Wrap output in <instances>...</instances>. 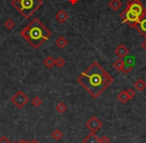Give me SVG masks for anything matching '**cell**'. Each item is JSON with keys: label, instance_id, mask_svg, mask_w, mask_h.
<instances>
[{"label": "cell", "instance_id": "obj_9", "mask_svg": "<svg viewBox=\"0 0 146 143\" xmlns=\"http://www.w3.org/2000/svg\"><path fill=\"white\" fill-rule=\"evenodd\" d=\"M114 52H115L116 56H118L119 58L123 59V58H125V57L128 55V53H129V49H128L127 47H126V45H124V44H119V45H118V46L115 48Z\"/></svg>", "mask_w": 146, "mask_h": 143}, {"label": "cell", "instance_id": "obj_6", "mask_svg": "<svg viewBox=\"0 0 146 143\" xmlns=\"http://www.w3.org/2000/svg\"><path fill=\"white\" fill-rule=\"evenodd\" d=\"M126 8L134 11V12H136L137 14H139L140 16H142V15L146 12V9L144 8L143 3H142L140 0H127V2H126Z\"/></svg>", "mask_w": 146, "mask_h": 143}, {"label": "cell", "instance_id": "obj_28", "mask_svg": "<svg viewBox=\"0 0 146 143\" xmlns=\"http://www.w3.org/2000/svg\"><path fill=\"white\" fill-rule=\"evenodd\" d=\"M141 47H142V48L144 49V50L146 51V38H145V40H144L143 42L141 43Z\"/></svg>", "mask_w": 146, "mask_h": 143}, {"label": "cell", "instance_id": "obj_8", "mask_svg": "<svg viewBox=\"0 0 146 143\" xmlns=\"http://www.w3.org/2000/svg\"><path fill=\"white\" fill-rule=\"evenodd\" d=\"M134 28L137 29L138 32H139L142 36L146 38V12L142 15L141 18L139 19V21L136 23Z\"/></svg>", "mask_w": 146, "mask_h": 143}, {"label": "cell", "instance_id": "obj_20", "mask_svg": "<svg viewBox=\"0 0 146 143\" xmlns=\"http://www.w3.org/2000/svg\"><path fill=\"white\" fill-rule=\"evenodd\" d=\"M42 99L40 98V97L39 96H35L34 98L32 99V100H31V103H32L33 104V106L34 107H39V106H41V104H42Z\"/></svg>", "mask_w": 146, "mask_h": 143}, {"label": "cell", "instance_id": "obj_11", "mask_svg": "<svg viewBox=\"0 0 146 143\" xmlns=\"http://www.w3.org/2000/svg\"><path fill=\"white\" fill-rule=\"evenodd\" d=\"M82 143H99V137L95 133L91 132L85 136L82 140Z\"/></svg>", "mask_w": 146, "mask_h": 143}, {"label": "cell", "instance_id": "obj_10", "mask_svg": "<svg viewBox=\"0 0 146 143\" xmlns=\"http://www.w3.org/2000/svg\"><path fill=\"white\" fill-rule=\"evenodd\" d=\"M55 18H56V20L58 21L59 23L63 24V23H65L67 20H68L69 15L65 10H60V11H58V12L56 13V15H55Z\"/></svg>", "mask_w": 146, "mask_h": 143}, {"label": "cell", "instance_id": "obj_23", "mask_svg": "<svg viewBox=\"0 0 146 143\" xmlns=\"http://www.w3.org/2000/svg\"><path fill=\"white\" fill-rule=\"evenodd\" d=\"M55 65H56L58 68H62L65 65V60L62 58V57H58V58L55 60Z\"/></svg>", "mask_w": 146, "mask_h": 143}, {"label": "cell", "instance_id": "obj_12", "mask_svg": "<svg viewBox=\"0 0 146 143\" xmlns=\"http://www.w3.org/2000/svg\"><path fill=\"white\" fill-rule=\"evenodd\" d=\"M108 6L111 10L113 11H118L122 6L121 0H110L109 3H108Z\"/></svg>", "mask_w": 146, "mask_h": 143}, {"label": "cell", "instance_id": "obj_16", "mask_svg": "<svg viewBox=\"0 0 146 143\" xmlns=\"http://www.w3.org/2000/svg\"><path fill=\"white\" fill-rule=\"evenodd\" d=\"M43 64L47 67V68H52L53 66H55V59L52 56H47L43 61Z\"/></svg>", "mask_w": 146, "mask_h": 143}, {"label": "cell", "instance_id": "obj_26", "mask_svg": "<svg viewBox=\"0 0 146 143\" xmlns=\"http://www.w3.org/2000/svg\"><path fill=\"white\" fill-rule=\"evenodd\" d=\"M0 143H12L6 136H1L0 137Z\"/></svg>", "mask_w": 146, "mask_h": 143}, {"label": "cell", "instance_id": "obj_30", "mask_svg": "<svg viewBox=\"0 0 146 143\" xmlns=\"http://www.w3.org/2000/svg\"><path fill=\"white\" fill-rule=\"evenodd\" d=\"M30 143H40L38 140H36V139H33L32 141H30Z\"/></svg>", "mask_w": 146, "mask_h": 143}, {"label": "cell", "instance_id": "obj_24", "mask_svg": "<svg viewBox=\"0 0 146 143\" xmlns=\"http://www.w3.org/2000/svg\"><path fill=\"white\" fill-rule=\"evenodd\" d=\"M126 92H127V95H128V97H129V100L133 99L134 97L136 96V92L133 88H127L126 89Z\"/></svg>", "mask_w": 146, "mask_h": 143}, {"label": "cell", "instance_id": "obj_21", "mask_svg": "<svg viewBox=\"0 0 146 143\" xmlns=\"http://www.w3.org/2000/svg\"><path fill=\"white\" fill-rule=\"evenodd\" d=\"M133 67H134L133 65L125 62V64H124V66H123V69H122V72H123L124 74H128V73H130L132 71Z\"/></svg>", "mask_w": 146, "mask_h": 143}, {"label": "cell", "instance_id": "obj_13", "mask_svg": "<svg viewBox=\"0 0 146 143\" xmlns=\"http://www.w3.org/2000/svg\"><path fill=\"white\" fill-rule=\"evenodd\" d=\"M55 45H56L57 47H59L60 49H63L68 45V40H67L64 36H59L58 38L55 40Z\"/></svg>", "mask_w": 146, "mask_h": 143}, {"label": "cell", "instance_id": "obj_25", "mask_svg": "<svg viewBox=\"0 0 146 143\" xmlns=\"http://www.w3.org/2000/svg\"><path fill=\"white\" fill-rule=\"evenodd\" d=\"M99 143H110V138L107 135H103L99 138Z\"/></svg>", "mask_w": 146, "mask_h": 143}, {"label": "cell", "instance_id": "obj_18", "mask_svg": "<svg viewBox=\"0 0 146 143\" xmlns=\"http://www.w3.org/2000/svg\"><path fill=\"white\" fill-rule=\"evenodd\" d=\"M51 136H52V138L54 139L55 141H59L62 139L63 132L60 130V129H55V130H53L52 133H51Z\"/></svg>", "mask_w": 146, "mask_h": 143}, {"label": "cell", "instance_id": "obj_22", "mask_svg": "<svg viewBox=\"0 0 146 143\" xmlns=\"http://www.w3.org/2000/svg\"><path fill=\"white\" fill-rule=\"evenodd\" d=\"M4 26H5V28L11 30V29H13L15 27V23L12 19H7V20L4 22Z\"/></svg>", "mask_w": 146, "mask_h": 143}, {"label": "cell", "instance_id": "obj_14", "mask_svg": "<svg viewBox=\"0 0 146 143\" xmlns=\"http://www.w3.org/2000/svg\"><path fill=\"white\" fill-rule=\"evenodd\" d=\"M134 88L138 91V92H142L146 89V83L143 79H138L134 82Z\"/></svg>", "mask_w": 146, "mask_h": 143}, {"label": "cell", "instance_id": "obj_17", "mask_svg": "<svg viewBox=\"0 0 146 143\" xmlns=\"http://www.w3.org/2000/svg\"><path fill=\"white\" fill-rule=\"evenodd\" d=\"M55 110H56V112H58L59 114H63V113L66 112V110H67L66 104H65L64 102L57 103L56 106H55Z\"/></svg>", "mask_w": 146, "mask_h": 143}, {"label": "cell", "instance_id": "obj_29", "mask_svg": "<svg viewBox=\"0 0 146 143\" xmlns=\"http://www.w3.org/2000/svg\"><path fill=\"white\" fill-rule=\"evenodd\" d=\"M15 143H30V141H28V140H20V141H18V142H15Z\"/></svg>", "mask_w": 146, "mask_h": 143}, {"label": "cell", "instance_id": "obj_4", "mask_svg": "<svg viewBox=\"0 0 146 143\" xmlns=\"http://www.w3.org/2000/svg\"><path fill=\"white\" fill-rule=\"evenodd\" d=\"M120 18L122 19L123 23H126V24L129 25L130 27L134 28L136 23L141 18V16H140L139 14H137L136 12H134V11L130 10V9H128V8H125L120 13Z\"/></svg>", "mask_w": 146, "mask_h": 143}, {"label": "cell", "instance_id": "obj_1", "mask_svg": "<svg viewBox=\"0 0 146 143\" xmlns=\"http://www.w3.org/2000/svg\"><path fill=\"white\" fill-rule=\"evenodd\" d=\"M113 81V77L98 62L92 63L77 78V82L94 99L98 98Z\"/></svg>", "mask_w": 146, "mask_h": 143}, {"label": "cell", "instance_id": "obj_3", "mask_svg": "<svg viewBox=\"0 0 146 143\" xmlns=\"http://www.w3.org/2000/svg\"><path fill=\"white\" fill-rule=\"evenodd\" d=\"M11 5L25 19H29L41 6L43 0H12Z\"/></svg>", "mask_w": 146, "mask_h": 143}, {"label": "cell", "instance_id": "obj_19", "mask_svg": "<svg viewBox=\"0 0 146 143\" xmlns=\"http://www.w3.org/2000/svg\"><path fill=\"white\" fill-rule=\"evenodd\" d=\"M124 64H125V61H124L123 59L119 58V59H117V60H116L115 62L113 63V67L116 69V70L122 72V69H123Z\"/></svg>", "mask_w": 146, "mask_h": 143}, {"label": "cell", "instance_id": "obj_2", "mask_svg": "<svg viewBox=\"0 0 146 143\" xmlns=\"http://www.w3.org/2000/svg\"><path fill=\"white\" fill-rule=\"evenodd\" d=\"M20 36L34 49H38L51 37V31L39 20L34 18L20 32Z\"/></svg>", "mask_w": 146, "mask_h": 143}, {"label": "cell", "instance_id": "obj_15", "mask_svg": "<svg viewBox=\"0 0 146 143\" xmlns=\"http://www.w3.org/2000/svg\"><path fill=\"white\" fill-rule=\"evenodd\" d=\"M117 98L121 103H126V102H128V100H129V97H128L126 90L120 91V92L118 93V95H117Z\"/></svg>", "mask_w": 146, "mask_h": 143}, {"label": "cell", "instance_id": "obj_27", "mask_svg": "<svg viewBox=\"0 0 146 143\" xmlns=\"http://www.w3.org/2000/svg\"><path fill=\"white\" fill-rule=\"evenodd\" d=\"M78 1H79V0H68V2L70 3V4H72V5H75Z\"/></svg>", "mask_w": 146, "mask_h": 143}, {"label": "cell", "instance_id": "obj_7", "mask_svg": "<svg viewBox=\"0 0 146 143\" xmlns=\"http://www.w3.org/2000/svg\"><path fill=\"white\" fill-rule=\"evenodd\" d=\"M85 126H86V128L89 129L91 132L95 133V132H97L98 130H100V129L102 128V122H101V120L98 118V117L92 116L87 120Z\"/></svg>", "mask_w": 146, "mask_h": 143}, {"label": "cell", "instance_id": "obj_5", "mask_svg": "<svg viewBox=\"0 0 146 143\" xmlns=\"http://www.w3.org/2000/svg\"><path fill=\"white\" fill-rule=\"evenodd\" d=\"M11 102L14 104L15 107L18 109H22L27 103L29 102V97L26 93H24L22 90H18L12 97H11Z\"/></svg>", "mask_w": 146, "mask_h": 143}]
</instances>
